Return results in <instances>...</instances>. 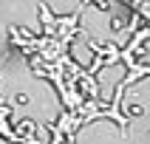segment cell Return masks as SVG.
<instances>
[{"mask_svg": "<svg viewBox=\"0 0 150 144\" xmlns=\"http://www.w3.org/2000/svg\"><path fill=\"white\" fill-rule=\"evenodd\" d=\"M8 116H11V105L0 102V138H6L8 144H37L28 136H20L14 127H8Z\"/></svg>", "mask_w": 150, "mask_h": 144, "instance_id": "1", "label": "cell"}, {"mask_svg": "<svg viewBox=\"0 0 150 144\" xmlns=\"http://www.w3.org/2000/svg\"><path fill=\"white\" fill-rule=\"evenodd\" d=\"M119 3H127V6L133 8V14H139L142 20L150 17V0H119Z\"/></svg>", "mask_w": 150, "mask_h": 144, "instance_id": "2", "label": "cell"}]
</instances>
